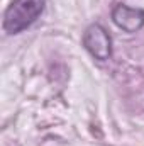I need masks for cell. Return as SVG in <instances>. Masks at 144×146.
<instances>
[{"mask_svg": "<svg viewBox=\"0 0 144 146\" xmlns=\"http://www.w3.org/2000/svg\"><path fill=\"white\" fill-rule=\"evenodd\" d=\"M48 0H12L3 14V31L19 34L31 27L46 9Z\"/></svg>", "mask_w": 144, "mask_h": 146, "instance_id": "cell-1", "label": "cell"}, {"mask_svg": "<svg viewBox=\"0 0 144 146\" xmlns=\"http://www.w3.org/2000/svg\"><path fill=\"white\" fill-rule=\"evenodd\" d=\"M85 49L98 61H107L112 56V37L100 24H90L81 37Z\"/></svg>", "mask_w": 144, "mask_h": 146, "instance_id": "cell-2", "label": "cell"}, {"mask_svg": "<svg viewBox=\"0 0 144 146\" xmlns=\"http://www.w3.org/2000/svg\"><path fill=\"white\" fill-rule=\"evenodd\" d=\"M112 21L117 27L126 33H137L144 27V10L137 7H129L119 3L112 10Z\"/></svg>", "mask_w": 144, "mask_h": 146, "instance_id": "cell-3", "label": "cell"}]
</instances>
